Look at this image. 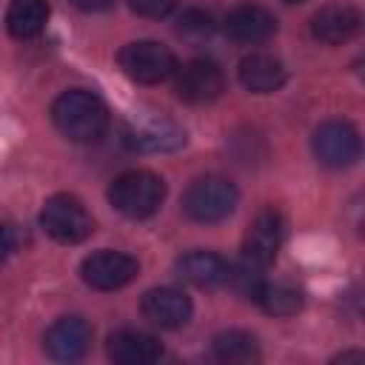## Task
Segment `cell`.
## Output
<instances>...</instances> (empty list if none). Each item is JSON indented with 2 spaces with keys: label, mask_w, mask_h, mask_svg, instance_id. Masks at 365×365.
Returning <instances> with one entry per match:
<instances>
[{
  "label": "cell",
  "mask_w": 365,
  "mask_h": 365,
  "mask_svg": "<svg viewBox=\"0 0 365 365\" xmlns=\"http://www.w3.org/2000/svg\"><path fill=\"white\" fill-rule=\"evenodd\" d=\"M177 277L197 285V288H217L222 282H228L231 265L211 251H188L177 259Z\"/></svg>",
  "instance_id": "cell-15"
},
{
  "label": "cell",
  "mask_w": 365,
  "mask_h": 365,
  "mask_svg": "<svg viewBox=\"0 0 365 365\" xmlns=\"http://www.w3.org/2000/svg\"><path fill=\"white\" fill-rule=\"evenodd\" d=\"M240 83L251 94H271L285 83V68L271 54H248L240 63Z\"/></svg>",
  "instance_id": "cell-17"
},
{
  "label": "cell",
  "mask_w": 365,
  "mask_h": 365,
  "mask_svg": "<svg viewBox=\"0 0 365 365\" xmlns=\"http://www.w3.org/2000/svg\"><path fill=\"white\" fill-rule=\"evenodd\" d=\"M71 6H77L80 11H106L114 6V0H71Z\"/></svg>",
  "instance_id": "cell-24"
},
{
  "label": "cell",
  "mask_w": 365,
  "mask_h": 365,
  "mask_svg": "<svg viewBox=\"0 0 365 365\" xmlns=\"http://www.w3.org/2000/svg\"><path fill=\"white\" fill-rule=\"evenodd\" d=\"M214 356L220 362H231V365H242V362H254L259 356L257 351V339L248 334V331H222L214 336V345H211Z\"/></svg>",
  "instance_id": "cell-19"
},
{
  "label": "cell",
  "mask_w": 365,
  "mask_h": 365,
  "mask_svg": "<svg viewBox=\"0 0 365 365\" xmlns=\"http://www.w3.org/2000/svg\"><path fill=\"white\" fill-rule=\"evenodd\" d=\"M108 356L117 365H151L163 356V345L145 334V331H134V328H120L108 336Z\"/></svg>",
  "instance_id": "cell-13"
},
{
  "label": "cell",
  "mask_w": 365,
  "mask_h": 365,
  "mask_svg": "<svg viewBox=\"0 0 365 365\" xmlns=\"http://www.w3.org/2000/svg\"><path fill=\"white\" fill-rule=\"evenodd\" d=\"M285 3H305V0H285Z\"/></svg>",
  "instance_id": "cell-25"
},
{
  "label": "cell",
  "mask_w": 365,
  "mask_h": 365,
  "mask_svg": "<svg viewBox=\"0 0 365 365\" xmlns=\"http://www.w3.org/2000/svg\"><path fill=\"white\" fill-rule=\"evenodd\" d=\"M222 91V71L214 60L194 57L177 68V97L185 103H211Z\"/></svg>",
  "instance_id": "cell-9"
},
{
  "label": "cell",
  "mask_w": 365,
  "mask_h": 365,
  "mask_svg": "<svg viewBox=\"0 0 365 365\" xmlns=\"http://www.w3.org/2000/svg\"><path fill=\"white\" fill-rule=\"evenodd\" d=\"M40 225L51 240H57L63 245H77L94 231V220L88 214V208L74 194L48 197L40 208Z\"/></svg>",
  "instance_id": "cell-3"
},
{
  "label": "cell",
  "mask_w": 365,
  "mask_h": 365,
  "mask_svg": "<svg viewBox=\"0 0 365 365\" xmlns=\"http://www.w3.org/2000/svg\"><path fill=\"white\" fill-rule=\"evenodd\" d=\"M237 205V188L231 180L208 174L194 180L182 194V211L194 222H220Z\"/></svg>",
  "instance_id": "cell-5"
},
{
  "label": "cell",
  "mask_w": 365,
  "mask_h": 365,
  "mask_svg": "<svg viewBox=\"0 0 365 365\" xmlns=\"http://www.w3.org/2000/svg\"><path fill=\"white\" fill-rule=\"evenodd\" d=\"M257 302L262 305V311H268L274 317H291V314H297L302 308V294L297 288H291V285L265 282L259 297H257Z\"/></svg>",
  "instance_id": "cell-20"
},
{
  "label": "cell",
  "mask_w": 365,
  "mask_h": 365,
  "mask_svg": "<svg viewBox=\"0 0 365 365\" xmlns=\"http://www.w3.org/2000/svg\"><path fill=\"white\" fill-rule=\"evenodd\" d=\"M123 143L131 151L143 154H160V151H177L185 145V131L165 114H131L123 123Z\"/></svg>",
  "instance_id": "cell-4"
},
{
  "label": "cell",
  "mask_w": 365,
  "mask_h": 365,
  "mask_svg": "<svg viewBox=\"0 0 365 365\" xmlns=\"http://www.w3.org/2000/svg\"><path fill=\"white\" fill-rule=\"evenodd\" d=\"M48 3L46 0H11L6 9V29L17 40L37 37L46 29Z\"/></svg>",
  "instance_id": "cell-18"
},
{
  "label": "cell",
  "mask_w": 365,
  "mask_h": 365,
  "mask_svg": "<svg viewBox=\"0 0 365 365\" xmlns=\"http://www.w3.org/2000/svg\"><path fill=\"white\" fill-rule=\"evenodd\" d=\"M14 245H17V237H14V231L9 228V225H0V262L14 251Z\"/></svg>",
  "instance_id": "cell-23"
},
{
  "label": "cell",
  "mask_w": 365,
  "mask_h": 365,
  "mask_svg": "<svg viewBox=\"0 0 365 365\" xmlns=\"http://www.w3.org/2000/svg\"><path fill=\"white\" fill-rule=\"evenodd\" d=\"M314 154L328 168H348L359 160V134L351 123L328 120L314 131Z\"/></svg>",
  "instance_id": "cell-8"
},
{
  "label": "cell",
  "mask_w": 365,
  "mask_h": 365,
  "mask_svg": "<svg viewBox=\"0 0 365 365\" xmlns=\"http://www.w3.org/2000/svg\"><path fill=\"white\" fill-rule=\"evenodd\" d=\"M177 3L180 0H128L131 11H137L140 17H154V20L171 14L177 9Z\"/></svg>",
  "instance_id": "cell-22"
},
{
  "label": "cell",
  "mask_w": 365,
  "mask_h": 365,
  "mask_svg": "<svg viewBox=\"0 0 365 365\" xmlns=\"http://www.w3.org/2000/svg\"><path fill=\"white\" fill-rule=\"evenodd\" d=\"M143 314L160 328H180L191 319V299L177 288H151L143 297Z\"/></svg>",
  "instance_id": "cell-14"
},
{
  "label": "cell",
  "mask_w": 365,
  "mask_h": 365,
  "mask_svg": "<svg viewBox=\"0 0 365 365\" xmlns=\"http://www.w3.org/2000/svg\"><path fill=\"white\" fill-rule=\"evenodd\" d=\"M51 120L57 131L74 143H91L100 140L108 128V108L106 103L83 88L63 91L51 106Z\"/></svg>",
  "instance_id": "cell-1"
},
{
  "label": "cell",
  "mask_w": 365,
  "mask_h": 365,
  "mask_svg": "<svg viewBox=\"0 0 365 365\" xmlns=\"http://www.w3.org/2000/svg\"><path fill=\"white\" fill-rule=\"evenodd\" d=\"M277 31V20L262 6H237L225 17V34L240 43H262Z\"/></svg>",
  "instance_id": "cell-16"
},
{
  "label": "cell",
  "mask_w": 365,
  "mask_h": 365,
  "mask_svg": "<svg viewBox=\"0 0 365 365\" xmlns=\"http://www.w3.org/2000/svg\"><path fill=\"white\" fill-rule=\"evenodd\" d=\"M117 63L125 77H131L134 83H143V86L163 83L177 71V60H174L171 48H165L163 43H154V40H134V43L123 46L117 54Z\"/></svg>",
  "instance_id": "cell-6"
},
{
  "label": "cell",
  "mask_w": 365,
  "mask_h": 365,
  "mask_svg": "<svg viewBox=\"0 0 365 365\" xmlns=\"http://www.w3.org/2000/svg\"><path fill=\"white\" fill-rule=\"evenodd\" d=\"M137 271H140V265L134 257H128L123 251H108V248L88 254L80 265L83 282L97 291H117V288L128 285L137 277Z\"/></svg>",
  "instance_id": "cell-7"
},
{
  "label": "cell",
  "mask_w": 365,
  "mask_h": 365,
  "mask_svg": "<svg viewBox=\"0 0 365 365\" xmlns=\"http://www.w3.org/2000/svg\"><path fill=\"white\" fill-rule=\"evenodd\" d=\"M362 17L354 6H325L311 17V34L325 46L348 43L359 34Z\"/></svg>",
  "instance_id": "cell-12"
},
{
  "label": "cell",
  "mask_w": 365,
  "mask_h": 365,
  "mask_svg": "<svg viewBox=\"0 0 365 365\" xmlns=\"http://www.w3.org/2000/svg\"><path fill=\"white\" fill-rule=\"evenodd\" d=\"M165 197V185L151 171H125L108 185V202L131 220L151 217Z\"/></svg>",
  "instance_id": "cell-2"
},
{
  "label": "cell",
  "mask_w": 365,
  "mask_h": 365,
  "mask_svg": "<svg viewBox=\"0 0 365 365\" xmlns=\"http://www.w3.org/2000/svg\"><path fill=\"white\" fill-rule=\"evenodd\" d=\"M180 31L182 34H194V37H208L214 31V20L208 11H200V9H188L182 17H180Z\"/></svg>",
  "instance_id": "cell-21"
},
{
  "label": "cell",
  "mask_w": 365,
  "mask_h": 365,
  "mask_svg": "<svg viewBox=\"0 0 365 365\" xmlns=\"http://www.w3.org/2000/svg\"><path fill=\"white\" fill-rule=\"evenodd\" d=\"M43 345H46V354L57 362L83 359L86 351L91 348V325L83 317H60L46 331Z\"/></svg>",
  "instance_id": "cell-10"
},
{
  "label": "cell",
  "mask_w": 365,
  "mask_h": 365,
  "mask_svg": "<svg viewBox=\"0 0 365 365\" xmlns=\"http://www.w3.org/2000/svg\"><path fill=\"white\" fill-rule=\"evenodd\" d=\"M279 245H282V220H279V214H274V211L257 214V220L251 222V228L245 234V245H242L245 262H251L257 268H265L277 259Z\"/></svg>",
  "instance_id": "cell-11"
}]
</instances>
